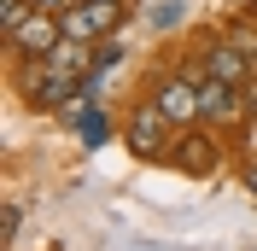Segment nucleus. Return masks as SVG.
I'll return each mask as SVG.
<instances>
[{
	"mask_svg": "<svg viewBox=\"0 0 257 251\" xmlns=\"http://www.w3.org/2000/svg\"><path fill=\"white\" fill-rule=\"evenodd\" d=\"M152 99L164 105V117H170L176 129H193L199 117H205V99H199V82H193V76H170V82H158V88H152Z\"/></svg>",
	"mask_w": 257,
	"mask_h": 251,
	"instance_id": "nucleus-3",
	"label": "nucleus"
},
{
	"mask_svg": "<svg viewBox=\"0 0 257 251\" xmlns=\"http://www.w3.org/2000/svg\"><path fill=\"white\" fill-rule=\"evenodd\" d=\"M181 6H187V0H164L158 12H152V24H158V30H170V24L181 18Z\"/></svg>",
	"mask_w": 257,
	"mask_h": 251,
	"instance_id": "nucleus-9",
	"label": "nucleus"
},
{
	"mask_svg": "<svg viewBox=\"0 0 257 251\" xmlns=\"http://www.w3.org/2000/svg\"><path fill=\"white\" fill-rule=\"evenodd\" d=\"M117 24H123V6H117V0H76V6L64 12V35H70V41H88V47L105 41Z\"/></svg>",
	"mask_w": 257,
	"mask_h": 251,
	"instance_id": "nucleus-1",
	"label": "nucleus"
},
{
	"mask_svg": "<svg viewBox=\"0 0 257 251\" xmlns=\"http://www.w3.org/2000/svg\"><path fill=\"white\" fill-rule=\"evenodd\" d=\"M210 76H222V82H234L240 88L245 82V53L228 41V47H210Z\"/></svg>",
	"mask_w": 257,
	"mask_h": 251,
	"instance_id": "nucleus-7",
	"label": "nucleus"
},
{
	"mask_svg": "<svg viewBox=\"0 0 257 251\" xmlns=\"http://www.w3.org/2000/svg\"><path fill=\"white\" fill-rule=\"evenodd\" d=\"M76 129H82V141H88V146H99V141H105V135H111V123H105V111H99V105L88 111V117H82Z\"/></svg>",
	"mask_w": 257,
	"mask_h": 251,
	"instance_id": "nucleus-8",
	"label": "nucleus"
},
{
	"mask_svg": "<svg viewBox=\"0 0 257 251\" xmlns=\"http://www.w3.org/2000/svg\"><path fill=\"white\" fill-rule=\"evenodd\" d=\"M64 6H76V0H64Z\"/></svg>",
	"mask_w": 257,
	"mask_h": 251,
	"instance_id": "nucleus-11",
	"label": "nucleus"
},
{
	"mask_svg": "<svg viewBox=\"0 0 257 251\" xmlns=\"http://www.w3.org/2000/svg\"><path fill=\"white\" fill-rule=\"evenodd\" d=\"M245 187H251V199H257V164H251V170H245Z\"/></svg>",
	"mask_w": 257,
	"mask_h": 251,
	"instance_id": "nucleus-10",
	"label": "nucleus"
},
{
	"mask_svg": "<svg viewBox=\"0 0 257 251\" xmlns=\"http://www.w3.org/2000/svg\"><path fill=\"white\" fill-rule=\"evenodd\" d=\"M181 170L187 175H210L216 170V141H210V135H187V141H181Z\"/></svg>",
	"mask_w": 257,
	"mask_h": 251,
	"instance_id": "nucleus-6",
	"label": "nucleus"
},
{
	"mask_svg": "<svg viewBox=\"0 0 257 251\" xmlns=\"http://www.w3.org/2000/svg\"><path fill=\"white\" fill-rule=\"evenodd\" d=\"M199 99H205L210 123H234V117H240V88L222 82V76H199Z\"/></svg>",
	"mask_w": 257,
	"mask_h": 251,
	"instance_id": "nucleus-5",
	"label": "nucleus"
},
{
	"mask_svg": "<svg viewBox=\"0 0 257 251\" xmlns=\"http://www.w3.org/2000/svg\"><path fill=\"white\" fill-rule=\"evenodd\" d=\"M59 41H64V18L47 12V6H30V18L12 30V47L24 53V59H47Z\"/></svg>",
	"mask_w": 257,
	"mask_h": 251,
	"instance_id": "nucleus-2",
	"label": "nucleus"
},
{
	"mask_svg": "<svg viewBox=\"0 0 257 251\" xmlns=\"http://www.w3.org/2000/svg\"><path fill=\"white\" fill-rule=\"evenodd\" d=\"M170 117H164V105L158 99H146V105H135V117H128V146L141 158H152V152H164V141H170Z\"/></svg>",
	"mask_w": 257,
	"mask_h": 251,
	"instance_id": "nucleus-4",
	"label": "nucleus"
}]
</instances>
